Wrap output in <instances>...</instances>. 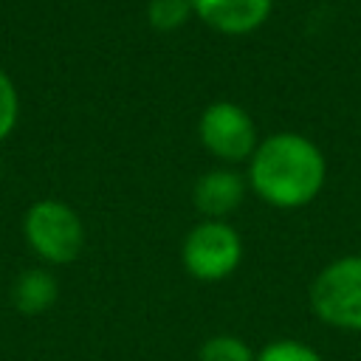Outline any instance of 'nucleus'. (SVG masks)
<instances>
[{
	"mask_svg": "<svg viewBox=\"0 0 361 361\" xmlns=\"http://www.w3.org/2000/svg\"><path fill=\"white\" fill-rule=\"evenodd\" d=\"M56 296H59L56 279L45 268H28V271H23L17 276V282H14V288H11V302L25 316L45 313L56 302Z\"/></svg>",
	"mask_w": 361,
	"mask_h": 361,
	"instance_id": "8",
	"label": "nucleus"
},
{
	"mask_svg": "<svg viewBox=\"0 0 361 361\" xmlns=\"http://www.w3.org/2000/svg\"><path fill=\"white\" fill-rule=\"evenodd\" d=\"M254 361H324L310 344L296 341V338H276L268 341Z\"/></svg>",
	"mask_w": 361,
	"mask_h": 361,
	"instance_id": "11",
	"label": "nucleus"
},
{
	"mask_svg": "<svg viewBox=\"0 0 361 361\" xmlns=\"http://www.w3.org/2000/svg\"><path fill=\"white\" fill-rule=\"evenodd\" d=\"M20 116V96L6 71H0V141L14 130Z\"/></svg>",
	"mask_w": 361,
	"mask_h": 361,
	"instance_id": "12",
	"label": "nucleus"
},
{
	"mask_svg": "<svg viewBox=\"0 0 361 361\" xmlns=\"http://www.w3.org/2000/svg\"><path fill=\"white\" fill-rule=\"evenodd\" d=\"M189 17H195L192 0H149L147 3V23L158 34L178 31L180 25L189 23Z\"/></svg>",
	"mask_w": 361,
	"mask_h": 361,
	"instance_id": "9",
	"label": "nucleus"
},
{
	"mask_svg": "<svg viewBox=\"0 0 361 361\" xmlns=\"http://www.w3.org/2000/svg\"><path fill=\"white\" fill-rule=\"evenodd\" d=\"M248 180L228 166H214L203 172L192 186V203L203 220H226L245 200Z\"/></svg>",
	"mask_w": 361,
	"mask_h": 361,
	"instance_id": "7",
	"label": "nucleus"
},
{
	"mask_svg": "<svg viewBox=\"0 0 361 361\" xmlns=\"http://www.w3.org/2000/svg\"><path fill=\"white\" fill-rule=\"evenodd\" d=\"M324 180V152L302 133H274L262 138L248 158V186L274 209H302L313 203Z\"/></svg>",
	"mask_w": 361,
	"mask_h": 361,
	"instance_id": "1",
	"label": "nucleus"
},
{
	"mask_svg": "<svg viewBox=\"0 0 361 361\" xmlns=\"http://www.w3.org/2000/svg\"><path fill=\"white\" fill-rule=\"evenodd\" d=\"M195 17L217 34L245 37L265 25L274 11V0H192Z\"/></svg>",
	"mask_w": 361,
	"mask_h": 361,
	"instance_id": "6",
	"label": "nucleus"
},
{
	"mask_svg": "<svg viewBox=\"0 0 361 361\" xmlns=\"http://www.w3.org/2000/svg\"><path fill=\"white\" fill-rule=\"evenodd\" d=\"M197 138L209 155L223 164H243L254 155L259 138L254 118L237 102H212L197 121Z\"/></svg>",
	"mask_w": 361,
	"mask_h": 361,
	"instance_id": "5",
	"label": "nucleus"
},
{
	"mask_svg": "<svg viewBox=\"0 0 361 361\" xmlns=\"http://www.w3.org/2000/svg\"><path fill=\"white\" fill-rule=\"evenodd\" d=\"M310 310L336 330L361 333V254L327 262L310 282Z\"/></svg>",
	"mask_w": 361,
	"mask_h": 361,
	"instance_id": "2",
	"label": "nucleus"
},
{
	"mask_svg": "<svg viewBox=\"0 0 361 361\" xmlns=\"http://www.w3.org/2000/svg\"><path fill=\"white\" fill-rule=\"evenodd\" d=\"M243 259V237L228 220H200L180 245V262L197 282H220L237 271Z\"/></svg>",
	"mask_w": 361,
	"mask_h": 361,
	"instance_id": "3",
	"label": "nucleus"
},
{
	"mask_svg": "<svg viewBox=\"0 0 361 361\" xmlns=\"http://www.w3.org/2000/svg\"><path fill=\"white\" fill-rule=\"evenodd\" d=\"M257 353L231 333H217L209 336L200 347H197V361H254Z\"/></svg>",
	"mask_w": 361,
	"mask_h": 361,
	"instance_id": "10",
	"label": "nucleus"
},
{
	"mask_svg": "<svg viewBox=\"0 0 361 361\" xmlns=\"http://www.w3.org/2000/svg\"><path fill=\"white\" fill-rule=\"evenodd\" d=\"M23 231L37 257L51 265H68L85 245V226L79 214L62 200H39L25 212Z\"/></svg>",
	"mask_w": 361,
	"mask_h": 361,
	"instance_id": "4",
	"label": "nucleus"
}]
</instances>
